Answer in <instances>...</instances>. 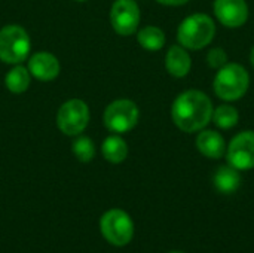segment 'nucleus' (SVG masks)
Wrapping results in <instances>:
<instances>
[{"label":"nucleus","instance_id":"obj_24","mask_svg":"<svg viewBox=\"0 0 254 253\" xmlns=\"http://www.w3.org/2000/svg\"><path fill=\"white\" fill-rule=\"evenodd\" d=\"M171 253H183V252H171Z\"/></svg>","mask_w":254,"mask_h":253},{"label":"nucleus","instance_id":"obj_19","mask_svg":"<svg viewBox=\"0 0 254 253\" xmlns=\"http://www.w3.org/2000/svg\"><path fill=\"white\" fill-rule=\"evenodd\" d=\"M73 152H74V155L77 157L79 161L88 163V161H91L94 158V154H95L94 143L88 137H80L73 143Z\"/></svg>","mask_w":254,"mask_h":253},{"label":"nucleus","instance_id":"obj_23","mask_svg":"<svg viewBox=\"0 0 254 253\" xmlns=\"http://www.w3.org/2000/svg\"><path fill=\"white\" fill-rule=\"evenodd\" d=\"M76 1H85V0H76Z\"/></svg>","mask_w":254,"mask_h":253},{"label":"nucleus","instance_id":"obj_3","mask_svg":"<svg viewBox=\"0 0 254 253\" xmlns=\"http://www.w3.org/2000/svg\"><path fill=\"white\" fill-rule=\"evenodd\" d=\"M249 85V72L238 63H228L220 67L213 82L216 95L225 101L240 100L247 92Z\"/></svg>","mask_w":254,"mask_h":253},{"label":"nucleus","instance_id":"obj_2","mask_svg":"<svg viewBox=\"0 0 254 253\" xmlns=\"http://www.w3.org/2000/svg\"><path fill=\"white\" fill-rule=\"evenodd\" d=\"M214 34V21L205 13H193L180 22L177 30V40L183 48L198 51L210 45Z\"/></svg>","mask_w":254,"mask_h":253},{"label":"nucleus","instance_id":"obj_13","mask_svg":"<svg viewBox=\"0 0 254 253\" xmlns=\"http://www.w3.org/2000/svg\"><path fill=\"white\" fill-rule=\"evenodd\" d=\"M165 67L174 78H185L192 67L190 57L182 45H174L168 49L165 57Z\"/></svg>","mask_w":254,"mask_h":253},{"label":"nucleus","instance_id":"obj_20","mask_svg":"<svg viewBox=\"0 0 254 253\" xmlns=\"http://www.w3.org/2000/svg\"><path fill=\"white\" fill-rule=\"evenodd\" d=\"M207 64L211 69H220L228 64V54L223 48H213L207 54Z\"/></svg>","mask_w":254,"mask_h":253},{"label":"nucleus","instance_id":"obj_9","mask_svg":"<svg viewBox=\"0 0 254 253\" xmlns=\"http://www.w3.org/2000/svg\"><path fill=\"white\" fill-rule=\"evenodd\" d=\"M110 21L116 33L132 34L140 22V9L134 0H116L110 10Z\"/></svg>","mask_w":254,"mask_h":253},{"label":"nucleus","instance_id":"obj_10","mask_svg":"<svg viewBox=\"0 0 254 253\" xmlns=\"http://www.w3.org/2000/svg\"><path fill=\"white\" fill-rule=\"evenodd\" d=\"M214 15L222 25L238 28L244 25L249 18V6L246 0H216Z\"/></svg>","mask_w":254,"mask_h":253},{"label":"nucleus","instance_id":"obj_16","mask_svg":"<svg viewBox=\"0 0 254 253\" xmlns=\"http://www.w3.org/2000/svg\"><path fill=\"white\" fill-rule=\"evenodd\" d=\"M137 40L146 51H159L165 45V34L161 28L149 25L138 31Z\"/></svg>","mask_w":254,"mask_h":253},{"label":"nucleus","instance_id":"obj_21","mask_svg":"<svg viewBox=\"0 0 254 253\" xmlns=\"http://www.w3.org/2000/svg\"><path fill=\"white\" fill-rule=\"evenodd\" d=\"M161 4H167V6H182L185 3H188L189 0H156Z\"/></svg>","mask_w":254,"mask_h":253},{"label":"nucleus","instance_id":"obj_4","mask_svg":"<svg viewBox=\"0 0 254 253\" xmlns=\"http://www.w3.org/2000/svg\"><path fill=\"white\" fill-rule=\"evenodd\" d=\"M30 52V37L19 25H6L0 30V60L7 64H18Z\"/></svg>","mask_w":254,"mask_h":253},{"label":"nucleus","instance_id":"obj_6","mask_svg":"<svg viewBox=\"0 0 254 253\" xmlns=\"http://www.w3.org/2000/svg\"><path fill=\"white\" fill-rule=\"evenodd\" d=\"M138 107L131 100H116L104 112V125L113 133H127L138 122Z\"/></svg>","mask_w":254,"mask_h":253},{"label":"nucleus","instance_id":"obj_15","mask_svg":"<svg viewBox=\"0 0 254 253\" xmlns=\"http://www.w3.org/2000/svg\"><path fill=\"white\" fill-rule=\"evenodd\" d=\"M103 155L113 164L122 163L128 155V146L119 136H110L103 142Z\"/></svg>","mask_w":254,"mask_h":253},{"label":"nucleus","instance_id":"obj_14","mask_svg":"<svg viewBox=\"0 0 254 253\" xmlns=\"http://www.w3.org/2000/svg\"><path fill=\"white\" fill-rule=\"evenodd\" d=\"M241 185L240 170L232 166H222L214 174V186L222 194H234Z\"/></svg>","mask_w":254,"mask_h":253},{"label":"nucleus","instance_id":"obj_7","mask_svg":"<svg viewBox=\"0 0 254 253\" xmlns=\"http://www.w3.org/2000/svg\"><path fill=\"white\" fill-rule=\"evenodd\" d=\"M89 121L88 106L82 100H70L64 103L57 115L58 128L67 136H76L85 130Z\"/></svg>","mask_w":254,"mask_h":253},{"label":"nucleus","instance_id":"obj_1","mask_svg":"<svg viewBox=\"0 0 254 253\" xmlns=\"http://www.w3.org/2000/svg\"><path fill=\"white\" fill-rule=\"evenodd\" d=\"M213 116V103L208 95L199 89L182 92L171 106L174 124L185 133L204 130Z\"/></svg>","mask_w":254,"mask_h":253},{"label":"nucleus","instance_id":"obj_18","mask_svg":"<svg viewBox=\"0 0 254 253\" xmlns=\"http://www.w3.org/2000/svg\"><path fill=\"white\" fill-rule=\"evenodd\" d=\"M4 82H6V86H7L9 91H12L15 94L24 92L30 85V73H28L27 69H24L21 66H16V67H13L12 70L7 72Z\"/></svg>","mask_w":254,"mask_h":253},{"label":"nucleus","instance_id":"obj_17","mask_svg":"<svg viewBox=\"0 0 254 253\" xmlns=\"http://www.w3.org/2000/svg\"><path fill=\"white\" fill-rule=\"evenodd\" d=\"M213 122L216 124V127L222 128V130H229L232 127H235L240 121V113L234 106L229 104H222L216 109H213V116H211Z\"/></svg>","mask_w":254,"mask_h":253},{"label":"nucleus","instance_id":"obj_5","mask_svg":"<svg viewBox=\"0 0 254 253\" xmlns=\"http://www.w3.org/2000/svg\"><path fill=\"white\" fill-rule=\"evenodd\" d=\"M101 233L113 246H125L134 236V225L124 210L113 209L101 218Z\"/></svg>","mask_w":254,"mask_h":253},{"label":"nucleus","instance_id":"obj_12","mask_svg":"<svg viewBox=\"0 0 254 253\" xmlns=\"http://www.w3.org/2000/svg\"><path fill=\"white\" fill-rule=\"evenodd\" d=\"M196 148L198 151L211 160H219L226 152V145L220 133L214 130H201V133L196 137Z\"/></svg>","mask_w":254,"mask_h":253},{"label":"nucleus","instance_id":"obj_22","mask_svg":"<svg viewBox=\"0 0 254 253\" xmlns=\"http://www.w3.org/2000/svg\"><path fill=\"white\" fill-rule=\"evenodd\" d=\"M250 61H252V64H253L254 67V46L253 49H252V54H250Z\"/></svg>","mask_w":254,"mask_h":253},{"label":"nucleus","instance_id":"obj_8","mask_svg":"<svg viewBox=\"0 0 254 253\" xmlns=\"http://www.w3.org/2000/svg\"><path fill=\"white\" fill-rule=\"evenodd\" d=\"M229 166L237 170L254 169V131H241L229 143L226 149Z\"/></svg>","mask_w":254,"mask_h":253},{"label":"nucleus","instance_id":"obj_11","mask_svg":"<svg viewBox=\"0 0 254 253\" xmlns=\"http://www.w3.org/2000/svg\"><path fill=\"white\" fill-rule=\"evenodd\" d=\"M28 72L40 81H52L60 73V63L52 54L39 52L31 57L28 63Z\"/></svg>","mask_w":254,"mask_h":253}]
</instances>
